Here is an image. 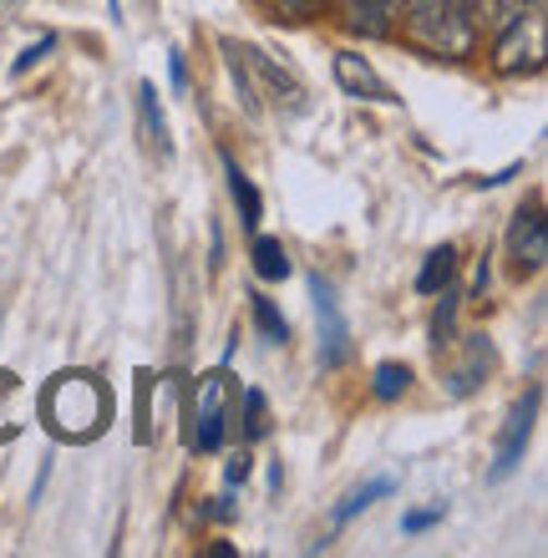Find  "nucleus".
<instances>
[{
	"mask_svg": "<svg viewBox=\"0 0 548 558\" xmlns=\"http://www.w3.org/2000/svg\"><path fill=\"white\" fill-rule=\"evenodd\" d=\"M223 168H229V193H234V204H239V223H244V229H259V214H265V204H259V189H254L249 178L239 173L234 158H223Z\"/></svg>",
	"mask_w": 548,
	"mask_h": 558,
	"instance_id": "9b49d317",
	"label": "nucleus"
},
{
	"mask_svg": "<svg viewBox=\"0 0 548 558\" xmlns=\"http://www.w3.org/2000/svg\"><path fill=\"white\" fill-rule=\"evenodd\" d=\"M310 294H315V320H320V361L341 366L345 355H351V330H345L341 300L330 290V279H320V275L310 279Z\"/></svg>",
	"mask_w": 548,
	"mask_h": 558,
	"instance_id": "423d86ee",
	"label": "nucleus"
},
{
	"mask_svg": "<svg viewBox=\"0 0 548 558\" xmlns=\"http://www.w3.org/2000/svg\"><path fill=\"white\" fill-rule=\"evenodd\" d=\"M249 305H254V320H259V330H265L269 345H284V340H290V325H284V315L275 310V300H265V294H249Z\"/></svg>",
	"mask_w": 548,
	"mask_h": 558,
	"instance_id": "a211bd4d",
	"label": "nucleus"
},
{
	"mask_svg": "<svg viewBox=\"0 0 548 558\" xmlns=\"http://www.w3.org/2000/svg\"><path fill=\"white\" fill-rule=\"evenodd\" d=\"M269 11H275V21H310L326 0H265Z\"/></svg>",
	"mask_w": 548,
	"mask_h": 558,
	"instance_id": "6ab92c4d",
	"label": "nucleus"
},
{
	"mask_svg": "<svg viewBox=\"0 0 548 558\" xmlns=\"http://www.w3.org/2000/svg\"><path fill=\"white\" fill-rule=\"evenodd\" d=\"M51 46H57V36H41V41H36V46H26V51L15 57V66H11V72H15V76H26L31 66H36V61H41L46 51H51Z\"/></svg>",
	"mask_w": 548,
	"mask_h": 558,
	"instance_id": "412c9836",
	"label": "nucleus"
},
{
	"mask_svg": "<svg viewBox=\"0 0 548 558\" xmlns=\"http://www.w3.org/2000/svg\"><path fill=\"white\" fill-rule=\"evenodd\" d=\"M143 128H148L153 147H158V158H173V137H168V118H163V107H158V92H153V82H143Z\"/></svg>",
	"mask_w": 548,
	"mask_h": 558,
	"instance_id": "ddd939ff",
	"label": "nucleus"
},
{
	"mask_svg": "<svg viewBox=\"0 0 548 558\" xmlns=\"http://www.w3.org/2000/svg\"><path fill=\"white\" fill-rule=\"evenodd\" d=\"M452 269H458V250H452V244L431 250L427 265H422V275H416V290H422V294H442L447 284H452Z\"/></svg>",
	"mask_w": 548,
	"mask_h": 558,
	"instance_id": "f8f14e48",
	"label": "nucleus"
},
{
	"mask_svg": "<svg viewBox=\"0 0 548 558\" xmlns=\"http://www.w3.org/2000/svg\"><path fill=\"white\" fill-rule=\"evenodd\" d=\"M492 61H498V72H508V76L538 72V66H544V11L503 21V36H498Z\"/></svg>",
	"mask_w": 548,
	"mask_h": 558,
	"instance_id": "7ed1b4c3",
	"label": "nucleus"
},
{
	"mask_svg": "<svg viewBox=\"0 0 548 558\" xmlns=\"http://www.w3.org/2000/svg\"><path fill=\"white\" fill-rule=\"evenodd\" d=\"M406 31L416 46H427L437 57H473L477 0H406Z\"/></svg>",
	"mask_w": 548,
	"mask_h": 558,
	"instance_id": "f257e3e1",
	"label": "nucleus"
},
{
	"mask_svg": "<svg viewBox=\"0 0 548 558\" xmlns=\"http://www.w3.org/2000/svg\"><path fill=\"white\" fill-rule=\"evenodd\" d=\"M492 361H498V355H492V340L488 336H467V355H462L458 366L442 376V381H447V397H452V401L473 397L477 386L492 376Z\"/></svg>",
	"mask_w": 548,
	"mask_h": 558,
	"instance_id": "6e6552de",
	"label": "nucleus"
},
{
	"mask_svg": "<svg viewBox=\"0 0 548 558\" xmlns=\"http://www.w3.org/2000/svg\"><path fill=\"white\" fill-rule=\"evenodd\" d=\"M528 11H544V0H498V21H513Z\"/></svg>",
	"mask_w": 548,
	"mask_h": 558,
	"instance_id": "5701e85b",
	"label": "nucleus"
},
{
	"mask_svg": "<svg viewBox=\"0 0 548 558\" xmlns=\"http://www.w3.org/2000/svg\"><path fill=\"white\" fill-rule=\"evenodd\" d=\"M397 15H401V0H345V5H341L345 31L370 36V41L391 36V31H397Z\"/></svg>",
	"mask_w": 548,
	"mask_h": 558,
	"instance_id": "9d476101",
	"label": "nucleus"
},
{
	"mask_svg": "<svg viewBox=\"0 0 548 558\" xmlns=\"http://www.w3.org/2000/svg\"><path fill=\"white\" fill-rule=\"evenodd\" d=\"M458 345V294L442 290V310H437V320H431V351L442 355Z\"/></svg>",
	"mask_w": 548,
	"mask_h": 558,
	"instance_id": "f3484780",
	"label": "nucleus"
},
{
	"mask_svg": "<svg viewBox=\"0 0 548 558\" xmlns=\"http://www.w3.org/2000/svg\"><path fill=\"white\" fill-rule=\"evenodd\" d=\"M538 407H544V391H538V386H528V391H523V401L513 407V416H508V426H503L498 462H492V483H503L508 472L523 462V452H528V437H534V422H538Z\"/></svg>",
	"mask_w": 548,
	"mask_h": 558,
	"instance_id": "39448f33",
	"label": "nucleus"
},
{
	"mask_svg": "<svg viewBox=\"0 0 548 558\" xmlns=\"http://www.w3.org/2000/svg\"><path fill=\"white\" fill-rule=\"evenodd\" d=\"M249 472H254L249 452H234V457H229V468H223V477H229V483H244V477H249Z\"/></svg>",
	"mask_w": 548,
	"mask_h": 558,
	"instance_id": "b1692460",
	"label": "nucleus"
},
{
	"mask_svg": "<svg viewBox=\"0 0 548 558\" xmlns=\"http://www.w3.org/2000/svg\"><path fill=\"white\" fill-rule=\"evenodd\" d=\"M508 250H513V269L519 275H538L548 259V229H544V214L528 208L513 219V234H508Z\"/></svg>",
	"mask_w": 548,
	"mask_h": 558,
	"instance_id": "0eeeda50",
	"label": "nucleus"
},
{
	"mask_svg": "<svg viewBox=\"0 0 548 558\" xmlns=\"http://www.w3.org/2000/svg\"><path fill=\"white\" fill-rule=\"evenodd\" d=\"M223 422H229V371H208L198 381V412H193V447L214 452L223 441Z\"/></svg>",
	"mask_w": 548,
	"mask_h": 558,
	"instance_id": "20e7f679",
	"label": "nucleus"
},
{
	"mask_svg": "<svg viewBox=\"0 0 548 558\" xmlns=\"http://www.w3.org/2000/svg\"><path fill=\"white\" fill-rule=\"evenodd\" d=\"M290 254L280 239H254V275L259 279H290Z\"/></svg>",
	"mask_w": 548,
	"mask_h": 558,
	"instance_id": "4468645a",
	"label": "nucleus"
},
{
	"mask_svg": "<svg viewBox=\"0 0 548 558\" xmlns=\"http://www.w3.org/2000/svg\"><path fill=\"white\" fill-rule=\"evenodd\" d=\"M386 493H397V477H370V483H361L356 493H345V502L336 508V523H345V518L366 513L376 498H386Z\"/></svg>",
	"mask_w": 548,
	"mask_h": 558,
	"instance_id": "2eb2a0df",
	"label": "nucleus"
},
{
	"mask_svg": "<svg viewBox=\"0 0 548 558\" xmlns=\"http://www.w3.org/2000/svg\"><path fill=\"white\" fill-rule=\"evenodd\" d=\"M488 290V254H483V265H477V279H473V294Z\"/></svg>",
	"mask_w": 548,
	"mask_h": 558,
	"instance_id": "a878e982",
	"label": "nucleus"
},
{
	"mask_svg": "<svg viewBox=\"0 0 548 558\" xmlns=\"http://www.w3.org/2000/svg\"><path fill=\"white\" fill-rule=\"evenodd\" d=\"M406 386H412V366H401V361H381V366H376V376H370V391H376V401L406 397Z\"/></svg>",
	"mask_w": 548,
	"mask_h": 558,
	"instance_id": "dca6fc26",
	"label": "nucleus"
},
{
	"mask_svg": "<svg viewBox=\"0 0 548 558\" xmlns=\"http://www.w3.org/2000/svg\"><path fill=\"white\" fill-rule=\"evenodd\" d=\"M265 391H244V437H265Z\"/></svg>",
	"mask_w": 548,
	"mask_h": 558,
	"instance_id": "aec40b11",
	"label": "nucleus"
},
{
	"mask_svg": "<svg viewBox=\"0 0 548 558\" xmlns=\"http://www.w3.org/2000/svg\"><path fill=\"white\" fill-rule=\"evenodd\" d=\"M168 66H173V87H183V82H188V66H183L179 51H173V61H168Z\"/></svg>",
	"mask_w": 548,
	"mask_h": 558,
	"instance_id": "393cba45",
	"label": "nucleus"
},
{
	"mask_svg": "<svg viewBox=\"0 0 548 558\" xmlns=\"http://www.w3.org/2000/svg\"><path fill=\"white\" fill-rule=\"evenodd\" d=\"M442 513H447L442 502H431V508H422V513H406V518H401V529H406V533H422V529H431V523H442Z\"/></svg>",
	"mask_w": 548,
	"mask_h": 558,
	"instance_id": "4be33fe9",
	"label": "nucleus"
},
{
	"mask_svg": "<svg viewBox=\"0 0 548 558\" xmlns=\"http://www.w3.org/2000/svg\"><path fill=\"white\" fill-rule=\"evenodd\" d=\"M41 407H46V426H51L57 437L87 441L107 426V391L97 386V376H82V371L57 376V381L46 386Z\"/></svg>",
	"mask_w": 548,
	"mask_h": 558,
	"instance_id": "f03ea898",
	"label": "nucleus"
},
{
	"mask_svg": "<svg viewBox=\"0 0 548 558\" xmlns=\"http://www.w3.org/2000/svg\"><path fill=\"white\" fill-rule=\"evenodd\" d=\"M336 82H341V92L366 97V102H397V97H391V87L376 76V66H370L361 51H336Z\"/></svg>",
	"mask_w": 548,
	"mask_h": 558,
	"instance_id": "1a4fd4ad",
	"label": "nucleus"
}]
</instances>
